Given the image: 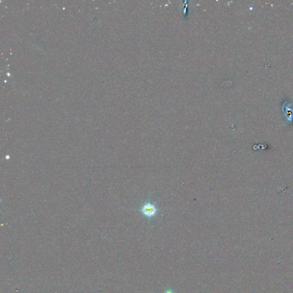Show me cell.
<instances>
[{"label":"cell","instance_id":"obj_1","mask_svg":"<svg viewBox=\"0 0 293 293\" xmlns=\"http://www.w3.org/2000/svg\"><path fill=\"white\" fill-rule=\"evenodd\" d=\"M140 211L145 217L151 218L156 215L159 210L154 204L151 203L149 201L143 205L140 208Z\"/></svg>","mask_w":293,"mask_h":293},{"label":"cell","instance_id":"obj_2","mask_svg":"<svg viewBox=\"0 0 293 293\" xmlns=\"http://www.w3.org/2000/svg\"><path fill=\"white\" fill-rule=\"evenodd\" d=\"M163 293H175V291L172 289H168L166 290Z\"/></svg>","mask_w":293,"mask_h":293}]
</instances>
